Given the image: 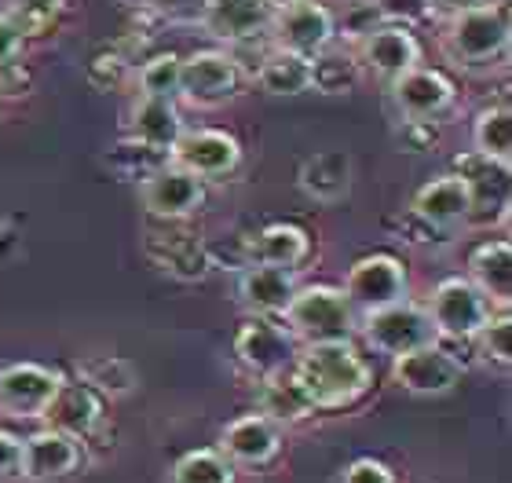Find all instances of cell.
Returning a JSON list of instances; mask_svg holds the SVG:
<instances>
[{
	"label": "cell",
	"mask_w": 512,
	"mask_h": 483,
	"mask_svg": "<svg viewBox=\"0 0 512 483\" xmlns=\"http://www.w3.org/2000/svg\"><path fill=\"white\" fill-rule=\"evenodd\" d=\"M472 286L491 304L509 308L512 301V249L509 242H483L469 260Z\"/></svg>",
	"instance_id": "cell-23"
},
{
	"label": "cell",
	"mask_w": 512,
	"mask_h": 483,
	"mask_svg": "<svg viewBox=\"0 0 512 483\" xmlns=\"http://www.w3.org/2000/svg\"><path fill=\"white\" fill-rule=\"evenodd\" d=\"M44 418L52 421V429L66 432V436H74L81 443L103 425V407H99V396L85 381H66L63 377V385H59L55 399L48 403Z\"/></svg>",
	"instance_id": "cell-21"
},
{
	"label": "cell",
	"mask_w": 512,
	"mask_h": 483,
	"mask_svg": "<svg viewBox=\"0 0 512 483\" xmlns=\"http://www.w3.org/2000/svg\"><path fill=\"white\" fill-rule=\"evenodd\" d=\"M260 414L267 421H275L278 429H289V425H300L304 418L315 414V403H311L308 388L300 385L297 374H271V377H260Z\"/></svg>",
	"instance_id": "cell-22"
},
{
	"label": "cell",
	"mask_w": 512,
	"mask_h": 483,
	"mask_svg": "<svg viewBox=\"0 0 512 483\" xmlns=\"http://www.w3.org/2000/svg\"><path fill=\"white\" fill-rule=\"evenodd\" d=\"M110 161H114L121 172H139V180H143V176H150L158 165H165L169 154L154 151V147H147V143H139V140H121L118 147L110 151Z\"/></svg>",
	"instance_id": "cell-35"
},
{
	"label": "cell",
	"mask_w": 512,
	"mask_h": 483,
	"mask_svg": "<svg viewBox=\"0 0 512 483\" xmlns=\"http://www.w3.org/2000/svg\"><path fill=\"white\" fill-rule=\"evenodd\" d=\"M282 315L297 344L352 341L355 333V308L348 304L344 290H333V286H304L289 297Z\"/></svg>",
	"instance_id": "cell-2"
},
{
	"label": "cell",
	"mask_w": 512,
	"mask_h": 483,
	"mask_svg": "<svg viewBox=\"0 0 512 483\" xmlns=\"http://www.w3.org/2000/svg\"><path fill=\"white\" fill-rule=\"evenodd\" d=\"M169 161H176L180 169L202 176V180H220V176H231L242 161V147L231 132L220 129H183L180 140L172 143Z\"/></svg>",
	"instance_id": "cell-13"
},
{
	"label": "cell",
	"mask_w": 512,
	"mask_h": 483,
	"mask_svg": "<svg viewBox=\"0 0 512 483\" xmlns=\"http://www.w3.org/2000/svg\"><path fill=\"white\" fill-rule=\"evenodd\" d=\"M341 483H395V473L377 458H355L341 473Z\"/></svg>",
	"instance_id": "cell-36"
},
{
	"label": "cell",
	"mask_w": 512,
	"mask_h": 483,
	"mask_svg": "<svg viewBox=\"0 0 512 483\" xmlns=\"http://www.w3.org/2000/svg\"><path fill=\"white\" fill-rule=\"evenodd\" d=\"M311 238L297 224H271L253 238V264H275V268H297L308 257Z\"/></svg>",
	"instance_id": "cell-28"
},
{
	"label": "cell",
	"mask_w": 512,
	"mask_h": 483,
	"mask_svg": "<svg viewBox=\"0 0 512 483\" xmlns=\"http://www.w3.org/2000/svg\"><path fill=\"white\" fill-rule=\"evenodd\" d=\"M139 202L158 220H183L205 202V180L180 169L176 161H165L139 180Z\"/></svg>",
	"instance_id": "cell-9"
},
{
	"label": "cell",
	"mask_w": 512,
	"mask_h": 483,
	"mask_svg": "<svg viewBox=\"0 0 512 483\" xmlns=\"http://www.w3.org/2000/svg\"><path fill=\"white\" fill-rule=\"evenodd\" d=\"M392 99L406 121H428L454 103V85L439 70H406L392 81Z\"/></svg>",
	"instance_id": "cell-17"
},
{
	"label": "cell",
	"mask_w": 512,
	"mask_h": 483,
	"mask_svg": "<svg viewBox=\"0 0 512 483\" xmlns=\"http://www.w3.org/2000/svg\"><path fill=\"white\" fill-rule=\"evenodd\" d=\"M417 63H421V44H417V37L406 30V26L381 22L374 33L363 37V66H370L384 81L403 77L406 70H414Z\"/></svg>",
	"instance_id": "cell-18"
},
{
	"label": "cell",
	"mask_w": 512,
	"mask_h": 483,
	"mask_svg": "<svg viewBox=\"0 0 512 483\" xmlns=\"http://www.w3.org/2000/svg\"><path fill=\"white\" fill-rule=\"evenodd\" d=\"M150 8L165 15V19H176V22H187V19H202V8L205 0H147Z\"/></svg>",
	"instance_id": "cell-37"
},
{
	"label": "cell",
	"mask_w": 512,
	"mask_h": 483,
	"mask_svg": "<svg viewBox=\"0 0 512 483\" xmlns=\"http://www.w3.org/2000/svg\"><path fill=\"white\" fill-rule=\"evenodd\" d=\"M472 143H476V154L487 161H498L509 169L512 165V110L491 107L476 118V129H472Z\"/></svg>",
	"instance_id": "cell-29"
},
{
	"label": "cell",
	"mask_w": 512,
	"mask_h": 483,
	"mask_svg": "<svg viewBox=\"0 0 512 483\" xmlns=\"http://www.w3.org/2000/svg\"><path fill=\"white\" fill-rule=\"evenodd\" d=\"M22 52V33L11 26V19L0 11V66L4 63H15Z\"/></svg>",
	"instance_id": "cell-39"
},
{
	"label": "cell",
	"mask_w": 512,
	"mask_h": 483,
	"mask_svg": "<svg viewBox=\"0 0 512 483\" xmlns=\"http://www.w3.org/2000/svg\"><path fill=\"white\" fill-rule=\"evenodd\" d=\"M271 15L267 0H205L202 26L227 44H246L271 30Z\"/></svg>",
	"instance_id": "cell-15"
},
{
	"label": "cell",
	"mask_w": 512,
	"mask_h": 483,
	"mask_svg": "<svg viewBox=\"0 0 512 483\" xmlns=\"http://www.w3.org/2000/svg\"><path fill=\"white\" fill-rule=\"evenodd\" d=\"M172 483H235V465L220 451H191L172 465Z\"/></svg>",
	"instance_id": "cell-32"
},
{
	"label": "cell",
	"mask_w": 512,
	"mask_h": 483,
	"mask_svg": "<svg viewBox=\"0 0 512 483\" xmlns=\"http://www.w3.org/2000/svg\"><path fill=\"white\" fill-rule=\"evenodd\" d=\"M282 447V429L264 414H246L235 418L220 436V451L231 465H267Z\"/></svg>",
	"instance_id": "cell-19"
},
{
	"label": "cell",
	"mask_w": 512,
	"mask_h": 483,
	"mask_svg": "<svg viewBox=\"0 0 512 483\" xmlns=\"http://www.w3.org/2000/svg\"><path fill=\"white\" fill-rule=\"evenodd\" d=\"M443 48L465 70L494 66L509 52V15H505L502 4H487V8L454 15V19H447Z\"/></svg>",
	"instance_id": "cell-3"
},
{
	"label": "cell",
	"mask_w": 512,
	"mask_h": 483,
	"mask_svg": "<svg viewBox=\"0 0 512 483\" xmlns=\"http://www.w3.org/2000/svg\"><path fill=\"white\" fill-rule=\"evenodd\" d=\"M410 293V279H406V268L388 253H374V257L355 260L348 279H344V297L355 312H381V308H392V304L406 301Z\"/></svg>",
	"instance_id": "cell-5"
},
{
	"label": "cell",
	"mask_w": 512,
	"mask_h": 483,
	"mask_svg": "<svg viewBox=\"0 0 512 483\" xmlns=\"http://www.w3.org/2000/svg\"><path fill=\"white\" fill-rule=\"evenodd\" d=\"M271 33H275V48L315 59L333 44V15L319 0H293V4L275 8Z\"/></svg>",
	"instance_id": "cell-7"
},
{
	"label": "cell",
	"mask_w": 512,
	"mask_h": 483,
	"mask_svg": "<svg viewBox=\"0 0 512 483\" xmlns=\"http://www.w3.org/2000/svg\"><path fill=\"white\" fill-rule=\"evenodd\" d=\"M472 341L480 344V355L487 359V363L494 366H509L512 363V319H509V308H502L498 315H491V319L483 322L480 333L472 337Z\"/></svg>",
	"instance_id": "cell-34"
},
{
	"label": "cell",
	"mask_w": 512,
	"mask_h": 483,
	"mask_svg": "<svg viewBox=\"0 0 512 483\" xmlns=\"http://www.w3.org/2000/svg\"><path fill=\"white\" fill-rule=\"evenodd\" d=\"M235 355L249 374L271 377L293 366L297 341H293V333L286 326H278L275 315H249V322L235 337Z\"/></svg>",
	"instance_id": "cell-8"
},
{
	"label": "cell",
	"mask_w": 512,
	"mask_h": 483,
	"mask_svg": "<svg viewBox=\"0 0 512 483\" xmlns=\"http://www.w3.org/2000/svg\"><path fill=\"white\" fill-rule=\"evenodd\" d=\"M487 4H502V0H425V11L436 15V19H454V15L487 8Z\"/></svg>",
	"instance_id": "cell-38"
},
{
	"label": "cell",
	"mask_w": 512,
	"mask_h": 483,
	"mask_svg": "<svg viewBox=\"0 0 512 483\" xmlns=\"http://www.w3.org/2000/svg\"><path fill=\"white\" fill-rule=\"evenodd\" d=\"M180 55H154L139 70V96L150 99H180Z\"/></svg>",
	"instance_id": "cell-33"
},
{
	"label": "cell",
	"mask_w": 512,
	"mask_h": 483,
	"mask_svg": "<svg viewBox=\"0 0 512 483\" xmlns=\"http://www.w3.org/2000/svg\"><path fill=\"white\" fill-rule=\"evenodd\" d=\"M267 4H271V8H282V4H293V0H267Z\"/></svg>",
	"instance_id": "cell-41"
},
{
	"label": "cell",
	"mask_w": 512,
	"mask_h": 483,
	"mask_svg": "<svg viewBox=\"0 0 512 483\" xmlns=\"http://www.w3.org/2000/svg\"><path fill=\"white\" fill-rule=\"evenodd\" d=\"M4 227H8V213H4V209H0V231H4Z\"/></svg>",
	"instance_id": "cell-42"
},
{
	"label": "cell",
	"mask_w": 512,
	"mask_h": 483,
	"mask_svg": "<svg viewBox=\"0 0 512 483\" xmlns=\"http://www.w3.org/2000/svg\"><path fill=\"white\" fill-rule=\"evenodd\" d=\"M392 377L395 385L410 396H447L450 388L461 381V363L458 355H450L447 348H439L432 341L414 348V352L395 355Z\"/></svg>",
	"instance_id": "cell-12"
},
{
	"label": "cell",
	"mask_w": 512,
	"mask_h": 483,
	"mask_svg": "<svg viewBox=\"0 0 512 483\" xmlns=\"http://www.w3.org/2000/svg\"><path fill=\"white\" fill-rule=\"evenodd\" d=\"M363 333H366V341L384 355L414 352V348L432 344L439 337L425 308H417V304H410V301H399V304H392V308L370 312L363 322Z\"/></svg>",
	"instance_id": "cell-11"
},
{
	"label": "cell",
	"mask_w": 512,
	"mask_h": 483,
	"mask_svg": "<svg viewBox=\"0 0 512 483\" xmlns=\"http://www.w3.org/2000/svg\"><path fill=\"white\" fill-rule=\"evenodd\" d=\"M428 319L436 333L454 341H472L480 326L494 315V304L469 279H443L428 297Z\"/></svg>",
	"instance_id": "cell-4"
},
{
	"label": "cell",
	"mask_w": 512,
	"mask_h": 483,
	"mask_svg": "<svg viewBox=\"0 0 512 483\" xmlns=\"http://www.w3.org/2000/svg\"><path fill=\"white\" fill-rule=\"evenodd\" d=\"M253 74H256V85L264 88L267 96H300V92H311V59L286 52V48H271L256 63Z\"/></svg>",
	"instance_id": "cell-27"
},
{
	"label": "cell",
	"mask_w": 512,
	"mask_h": 483,
	"mask_svg": "<svg viewBox=\"0 0 512 483\" xmlns=\"http://www.w3.org/2000/svg\"><path fill=\"white\" fill-rule=\"evenodd\" d=\"M242 66L231 52H194L180 63V99L191 107H220L238 96Z\"/></svg>",
	"instance_id": "cell-6"
},
{
	"label": "cell",
	"mask_w": 512,
	"mask_h": 483,
	"mask_svg": "<svg viewBox=\"0 0 512 483\" xmlns=\"http://www.w3.org/2000/svg\"><path fill=\"white\" fill-rule=\"evenodd\" d=\"M414 216L428 227H454L472 220V191L461 172H443L414 194Z\"/></svg>",
	"instance_id": "cell-16"
},
{
	"label": "cell",
	"mask_w": 512,
	"mask_h": 483,
	"mask_svg": "<svg viewBox=\"0 0 512 483\" xmlns=\"http://www.w3.org/2000/svg\"><path fill=\"white\" fill-rule=\"evenodd\" d=\"M19 447H22V440H15L11 432L0 429V480L19 476Z\"/></svg>",
	"instance_id": "cell-40"
},
{
	"label": "cell",
	"mask_w": 512,
	"mask_h": 483,
	"mask_svg": "<svg viewBox=\"0 0 512 483\" xmlns=\"http://www.w3.org/2000/svg\"><path fill=\"white\" fill-rule=\"evenodd\" d=\"M81 462V447L74 436H66L59 429H41L33 432L30 440H22L19 447V476L30 483H48L70 476Z\"/></svg>",
	"instance_id": "cell-14"
},
{
	"label": "cell",
	"mask_w": 512,
	"mask_h": 483,
	"mask_svg": "<svg viewBox=\"0 0 512 483\" xmlns=\"http://www.w3.org/2000/svg\"><path fill=\"white\" fill-rule=\"evenodd\" d=\"M66 0H8L4 15L11 19V26L22 37H44L55 22L63 19Z\"/></svg>",
	"instance_id": "cell-31"
},
{
	"label": "cell",
	"mask_w": 512,
	"mask_h": 483,
	"mask_svg": "<svg viewBox=\"0 0 512 483\" xmlns=\"http://www.w3.org/2000/svg\"><path fill=\"white\" fill-rule=\"evenodd\" d=\"M297 293L293 268H275V264H249L238 279V304L249 315H282L289 297Z\"/></svg>",
	"instance_id": "cell-20"
},
{
	"label": "cell",
	"mask_w": 512,
	"mask_h": 483,
	"mask_svg": "<svg viewBox=\"0 0 512 483\" xmlns=\"http://www.w3.org/2000/svg\"><path fill=\"white\" fill-rule=\"evenodd\" d=\"M81 381H85L92 392H103V396H128L132 388L139 385L136 366L128 363L125 355H99V359H88L81 363Z\"/></svg>",
	"instance_id": "cell-30"
},
{
	"label": "cell",
	"mask_w": 512,
	"mask_h": 483,
	"mask_svg": "<svg viewBox=\"0 0 512 483\" xmlns=\"http://www.w3.org/2000/svg\"><path fill=\"white\" fill-rule=\"evenodd\" d=\"M300 187L315 202H337L352 187V158L344 151H322L300 165Z\"/></svg>",
	"instance_id": "cell-26"
},
{
	"label": "cell",
	"mask_w": 512,
	"mask_h": 483,
	"mask_svg": "<svg viewBox=\"0 0 512 483\" xmlns=\"http://www.w3.org/2000/svg\"><path fill=\"white\" fill-rule=\"evenodd\" d=\"M147 257L158 264L161 271H169L176 279L194 282L209 271V253L198 238L191 235H150Z\"/></svg>",
	"instance_id": "cell-25"
},
{
	"label": "cell",
	"mask_w": 512,
	"mask_h": 483,
	"mask_svg": "<svg viewBox=\"0 0 512 483\" xmlns=\"http://www.w3.org/2000/svg\"><path fill=\"white\" fill-rule=\"evenodd\" d=\"M293 374L308 388L315 410H333L359 399L370 388V366L352 341L304 344L293 359Z\"/></svg>",
	"instance_id": "cell-1"
},
{
	"label": "cell",
	"mask_w": 512,
	"mask_h": 483,
	"mask_svg": "<svg viewBox=\"0 0 512 483\" xmlns=\"http://www.w3.org/2000/svg\"><path fill=\"white\" fill-rule=\"evenodd\" d=\"M180 132H183V118L172 99L139 96L136 110H132V140L169 154L172 143L180 140Z\"/></svg>",
	"instance_id": "cell-24"
},
{
	"label": "cell",
	"mask_w": 512,
	"mask_h": 483,
	"mask_svg": "<svg viewBox=\"0 0 512 483\" xmlns=\"http://www.w3.org/2000/svg\"><path fill=\"white\" fill-rule=\"evenodd\" d=\"M63 385V374L41 363H11L0 370V414L8 418H44L48 403Z\"/></svg>",
	"instance_id": "cell-10"
}]
</instances>
